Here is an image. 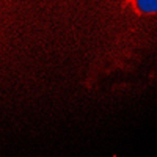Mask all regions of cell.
<instances>
[{"instance_id": "6da1fadb", "label": "cell", "mask_w": 157, "mask_h": 157, "mask_svg": "<svg viewBox=\"0 0 157 157\" xmlns=\"http://www.w3.org/2000/svg\"><path fill=\"white\" fill-rule=\"evenodd\" d=\"M121 8H130L135 16H154L157 14V0H124Z\"/></svg>"}]
</instances>
